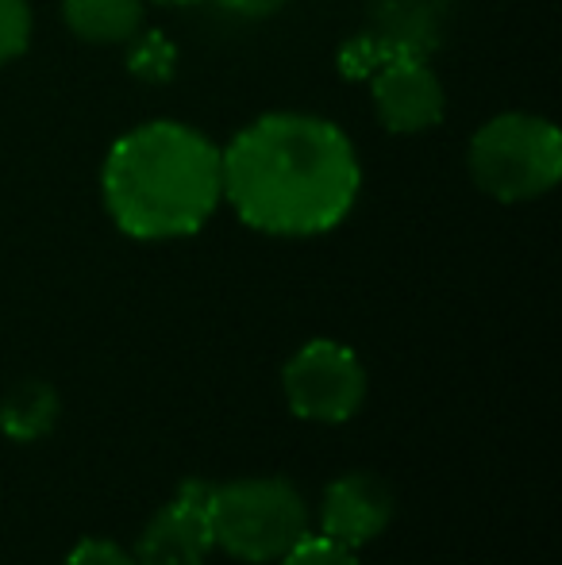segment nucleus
<instances>
[{"mask_svg": "<svg viewBox=\"0 0 562 565\" xmlns=\"http://www.w3.org/2000/svg\"><path fill=\"white\" fill-rule=\"evenodd\" d=\"M220 154L227 204L263 235H324L359 201L362 166L354 142L324 116H258Z\"/></svg>", "mask_w": 562, "mask_h": 565, "instance_id": "nucleus-1", "label": "nucleus"}, {"mask_svg": "<svg viewBox=\"0 0 562 565\" xmlns=\"http://www.w3.org/2000/svg\"><path fill=\"white\" fill-rule=\"evenodd\" d=\"M105 209L131 238L197 235L224 201V154L197 127L150 119L113 142L100 173Z\"/></svg>", "mask_w": 562, "mask_h": 565, "instance_id": "nucleus-2", "label": "nucleus"}, {"mask_svg": "<svg viewBox=\"0 0 562 565\" xmlns=\"http://www.w3.org/2000/svg\"><path fill=\"white\" fill-rule=\"evenodd\" d=\"M466 162L474 185L494 201H536L562 178V135L543 116L501 113L474 131Z\"/></svg>", "mask_w": 562, "mask_h": 565, "instance_id": "nucleus-3", "label": "nucleus"}, {"mask_svg": "<svg viewBox=\"0 0 562 565\" xmlns=\"http://www.w3.org/2000/svg\"><path fill=\"white\" fill-rule=\"evenodd\" d=\"M209 515L216 546L251 565L278 562L312 531L305 497L285 477H243L232 484H212Z\"/></svg>", "mask_w": 562, "mask_h": 565, "instance_id": "nucleus-4", "label": "nucleus"}, {"mask_svg": "<svg viewBox=\"0 0 562 565\" xmlns=\"http://www.w3.org/2000/svg\"><path fill=\"white\" fill-rule=\"evenodd\" d=\"M285 401L293 416L312 424H347L367 401V370L343 342L312 339L285 362Z\"/></svg>", "mask_w": 562, "mask_h": 565, "instance_id": "nucleus-5", "label": "nucleus"}, {"mask_svg": "<svg viewBox=\"0 0 562 565\" xmlns=\"http://www.w3.org/2000/svg\"><path fill=\"white\" fill-rule=\"evenodd\" d=\"M209 481H185L181 492L155 512L136 543L139 565H204L212 554V515H209Z\"/></svg>", "mask_w": 562, "mask_h": 565, "instance_id": "nucleus-6", "label": "nucleus"}, {"mask_svg": "<svg viewBox=\"0 0 562 565\" xmlns=\"http://www.w3.org/2000/svg\"><path fill=\"white\" fill-rule=\"evenodd\" d=\"M374 85V108L382 124L397 135H413L435 127L447 113V97H443V82L427 58L413 54H397L385 58L382 66L370 74Z\"/></svg>", "mask_w": 562, "mask_h": 565, "instance_id": "nucleus-7", "label": "nucleus"}, {"mask_svg": "<svg viewBox=\"0 0 562 565\" xmlns=\"http://www.w3.org/2000/svg\"><path fill=\"white\" fill-rule=\"evenodd\" d=\"M393 520V492L378 473H343L328 484L320 500V535L359 551L374 543Z\"/></svg>", "mask_w": 562, "mask_h": 565, "instance_id": "nucleus-8", "label": "nucleus"}, {"mask_svg": "<svg viewBox=\"0 0 562 565\" xmlns=\"http://www.w3.org/2000/svg\"><path fill=\"white\" fill-rule=\"evenodd\" d=\"M62 20L85 43H131L142 28V0H62Z\"/></svg>", "mask_w": 562, "mask_h": 565, "instance_id": "nucleus-9", "label": "nucleus"}, {"mask_svg": "<svg viewBox=\"0 0 562 565\" xmlns=\"http://www.w3.org/2000/svg\"><path fill=\"white\" fill-rule=\"evenodd\" d=\"M59 393L46 381H23L0 401V431L15 443H39L59 424Z\"/></svg>", "mask_w": 562, "mask_h": 565, "instance_id": "nucleus-10", "label": "nucleus"}, {"mask_svg": "<svg viewBox=\"0 0 562 565\" xmlns=\"http://www.w3.org/2000/svg\"><path fill=\"white\" fill-rule=\"evenodd\" d=\"M128 70L147 85H162L173 77L178 70V46L162 35V31H147V35H136L128 46Z\"/></svg>", "mask_w": 562, "mask_h": 565, "instance_id": "nucleus-11", "label": "nucleus"}, {"mask_svg": "<svg viewBox=\"0 0 562 565\" xmlns=\"http://www.w3.org/2000/svg\"><path fill=\"white\" fill-rule=\"evenodd\" d=\"M31 43V8L28 0H0V66L20 58Z\"/></svg>", "mask_w": 562, "mask_h": 565, "instance_id": "nucleus-12", "label": "nucleus"}, {"mask_svg": "<svg viewBox=\"0 0 562 565\" xmlns=\"http://www.w3.org/2000/svg\"><path fill=\"white\" fill-rule=\"evenodd\" d=\"M278 565H362V562L354 558V551H347V546L308 531L289 554H282Z\"/></svg>", "mask_w": 562, "mask_h": 565, "instance_id": "nucleus-13", "label": "nucleus"}, {"mask_svg": "<svg viewBox=\"0 0 562 565\" xmlns=\"http://www.w3.org/2000/svg\"><path fill=\"white\" fill-rule=\"evenodd\" d=\"M66 565H139L136 554L124 551L113 539H82V543L70 551Z\"/></svg>", "mask_w": 562, "mask_h": 565, "instance_id": "nucleus-14", "label": "nucleus"}, {"mask_svg": "<svg viewBox=\"0 0 562 565\" xmlns=\"http://www.w3.org/2000/svg\"><path fill=\"white\" fill-rule=\"evenodd\" d=\"M216 4L232 15H243V20H266V15L282 12L289 0H216Z\"/></svg>", "mask_w": 562, "mask_h": 565, "instance_id": "nucleus-15", "label": "nucleus"}, {"mask_svg": "<svg viewBox=\"0 0 562 565\" xmlns=\"http://www.w3.org/2000/svg\"><path fill=\"white\" fill-rule=\"evenodd\" d=\"M155 4H197V0H155Z\"/></svg>", "mask_w": 562, "mask_h": 565, "instance_id": "nucleus-16", "label": "nucleus"}]
</instances>
